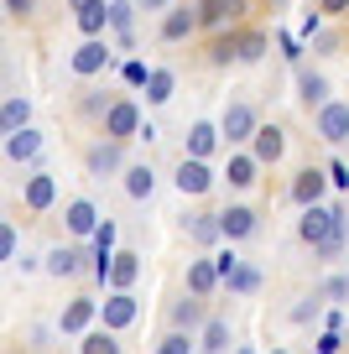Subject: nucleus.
<instances>
[{
    "label": "nucleus",
    "mask_w": 349,
    "mask_h": 354,
    "mask_svg": "<svg viewBox=\"0 0 349 354\" xmlns=\"http://www.w3.org/2000/svg\"><path fill=\"white\" fill-rule=\"evenodd\" d=\"M198 318H204V313H198V302H183V308H177V328H193Z\"/></svg>",
    "instance_id": "35"
},
{
    "label": "nucleus",
    "mask_w": 349,
    "mask_h": 354,
    "mask_svg": "<svg viewBox=\"0 0 349 354\" xmlns=\"http://www.w3.org/2000/svg\"><path fill=\"white\" fill-rule=\"evenodd\" d=\"M115 167H120V141H109V146H94V151H89V172H115Z\"/></svg>",
    "instance_id": "19"
},
{
    "label": "nucleus",
    "mask_w": 349,
    "mask_h": 354,
    "mask_svg": "<svg viewBox=\"0 0 349 354\" xmlns=\"http://www.w3.org/2000/svg\"><path fill=\"white\" fill-rule=\"evenodd\" d=\"M6 11H11V16H26V11H32V0H6Z\"/></svg>",
    "instance_id": "41"
},
{
    "label": "nucleus",
    "mask_w": 349,
    "mask_h": 354,
    "mask_svg": "<svg viewBox=\"0 0 349 354\" xmlns=\"http://www.w3.org/2000/svg\"><path fill=\"white\" fill-rule=\"evenodd\" d=\"M136 271H141V266H136V255H115V266H109V281L125 292V287L136 281Z\"/></svg>",
    "instance_id": "25"
},
{
    "label": "nucleus",
    "mask_w": 349,
    "mask_h": 354,
    "mask_svg": "<svg viewBox=\"0 0 349 354\" xmlns=\"http://www.w3.org/2000/svg\"><path fill=\"white\" fill-rule=\"evenodd\" d=\"M125 78H131V84H146L152 73H146V63H125Z\"/></svg>",
    "instance_id": "39"
},
{
    "label": "nucleus",
    "mask_w": 349,
    "mask_h": 354,
    "mask_svg": "<svg viewBox=\"0 0 349 354\" xmlns=\"http://www.w3.org/2000/svg\"><path fill=\"white\" fill-rule=\"evenodd\" d=\"M297 88H303L307 104H323V94H328V84H323L318 73H303V78H297Z\"/></svg>",
    "instance_id": "31"
},
{
    "label": "nucleus",
    "mask_w": 349,
    "mask_h": 354,
    "mask_svg": "<svg viewBox=\"0 0 349 354\" xmlns=\"http://www.w3.org/2000/svg\"><path fill=\"white\" fill-rule=\"evenodd\" d=\"M344 6H349V0H323V11H344Z\"/></svg>",
    "instance_id": "43"
},
{
    "label": "nucleus",
    "mask_w": 349,
    "mask_h": 354,
    "mask_svg": "<svg viewBox=\"0 0 349 354\" xmlns=\"http://www.w3.org/2000/svg\"><path fill=\"white\" fill-rule=\"evenodd\" d=\"M208 183H214V172H208L198 156H183V167H177V188H183V193H208Z\"/></svg>",
    "instance_id": "5"
},
{
    "label": "nucleus",
    "mask_w": 349,
    "mask_h": 354,
    "mask_svg": "<svg viewBox=\"0 0 349 354\" xmlns=\"http://www.w3.org/2000/svg\"><path fill=\"white\" fill-rule=\"evenodd\" d=\"M131 318H136V297L131 292H115V297L105 302V328H125Z\"/></svg>",
    "instance_id": "7"
},
{
    "label": "nucleus",
    "mask_w": 349,
    "mask_h": 354,
    "mask_svg": "<svg viewBox=\"0 0 349 354\" xmlns=\"http://www.w3.org/2000/svg\"><path fill=\"white\" fill-rule=\"evenodd\" d=\"M219 131H224L229 146H235V141H256V115H251V104H229L224 120H219Z\"/></svg>",
    "instance_id": "2"
},
{
    "label": "nucleus",
    "mask_w": 349,
    "mask_h": 354,
    "mask_svg": "<svg viewBox=\"0 0 349 354\" xmlns=\"http://www.w3.org/2000/svg\"><path fill=\"white\" fill-rule=\"evenodd\" d=\"M105 63H109V53H105V42H94V37H89V42L73 53V73H84V78H89V73H99Z\"/></svg>",
    "instance_id": "6"
},
{
    "label": "nucleus",
    "mask_w": 349,
    "mask_h": 354,
    "mask_svg": "<svg viewBox=\"0 0 349 354\" xmlns=\"http://www.w3.org/2000/svg\"><path fill=\"white\" fill-rule=\"evenodd\" d=\"M89 318H94V302H89V297H78L73 308L63 313V333H84V328H89Z\"/></svg>",
    "instance_id": "21"
},
{
    "label": "nucleus",
    "mask_w": 349,
    "mask_h": 354,
    "mask_svg": "<svg viewBox=\"0 0 349 354\" xmlns=\"http://www.w3.org/2000/svg\"><path fill=\"white\" fill-rule=\"evenodd\" d=\"M188 234H193L198 245H214L219 234H224V224H219V214H198V219H188Z\"/></svg>",
    "instance_id": "16"
},
{
    "label": "nucleus",
    "mask_w": 349,
    "mask_h": 354,
    "mask_svg": "<svg viewBox=\"0 0 349 354\" xmlns=\"http://www.w3.org/2000/svg\"><path fill=\"white\" fill-rule=\"evenodd\" d=\"M292 198L303 203V209H313V203L323 198V172H303V177L292 183Z\"/></svg>",
    "instance_id": "10"
},
{
    "label": "nucleus",
    "mask_w": 349,
    "mask_h": 354,
    "mask_svg": "<svg viewBox=\"0 0 349 354\" xmlns=\"http://www.w3.org/2000/svg\"><path fill=\"white\" fill-rule=\"evenodd\" d=\"M339 219H344V209H303V240H313V245H323L328 234L339 230Z\"/></svg>",
    "instance_id": "1"
},
{
    "label": "nucleus",
    "mask_w": 349,
    "mask_h": 354,
    "mask_svg": "<svg viewBox=\"0 0 349 354\" xmlns=\"http://www.w3.org/2000/svg\"><path fill=\"white\" fill-rule=\"evenodd\" d=\"M146 100H152V104H167V100H172V73H167V68H156V73L146 78Z\"/></svg>",
    "instance_id": "23"
},
{
    "label": "nucleus",
    "mask_w": 349,
    "mask_h": 354,
    "mask_svg": "<svg viewBox=\"0 0 349 354\" xmlns=\"http://www.w3.org/2000/svg\"><path fill=\"white\" fill-rule=\"evenodd\" d=\"M152 188H156L152 167H125V193L131 198H152Z\"/></svg>",
    "instance_id": "17"
},
{
    "label": "nucleus",
    "mask_w": 349,
    "mask_h": 354,
    "mask_svg": "<svg viewBox=\"0 0 349 354\" xmlns=\"http://www.w3.org/2000/svg\"><path fill=\"white\" fill-rule=\"evenodd\" d=\"M334 349H339V328H328L323 339H318V354H334Z\"/></svg>",
    "instance_id": "40"
},
{
    "label": "nucleus",
    "mask_w": 349,
    "mask_h": 354,
    "mask_svg": "<svg viewBox=\"0 0 349 354\" xmlns=\"http://www.w3.org/2000/svg\"><path fill=\"white\" fill-rule=\"evenodd\" d=\"M37 146H42V136H37V131H16V136H6V156H11V162H32Z\"/></svg>",
    "instance_id": "9"
},
{
    "label": "nucleus",
    "mask_w": 349,
    "mask_h": 354,
    "mask_svg": "<svg viewBox=\"0 0 349 354\" xmlns=\"http://www.w3.org/2000/svg\"><path fill=\"white\" fill-rule=\"evenodd\" d=\"M89 6H105V0H73V11H89Z\"/></svg>",
    "instance_id": "42"
},
{
    "label": "nucleus",
    "mask_w": 349,
    "mask_h": 354,
    "mask_svg": "<svg viewBox=\"0 0 349 354\" xmlns=\"http://www.w3.org/2000/svg\"><path fill=\"white\" fill-rule=\"evenodd\" d=\"M276 354H282V349H276Z\"/></svg>",
    "instance_id": "46"
},
{
    "label": "nucleus",
    "mask_w": 349,
    "mask_h": 354,
    "mask_svg": "<svg viewBox=\"0 0 349 354\" xmlns=\"http://www.w3.org/2000/svg\"><path fill=\"white\" fill-rule=\"evenodd\" d=\"M105 131H109V141H125V136H136V131H141V115H136V104H109Z\"/></svg>",
    "instance_id": "4"
},
{
    "label": "nucleus",
    "mask_w": 349,
    "mask_h": 354,
    "mask_svg": "<svg viewBox=\"0 0 349 354\" xmlns=\"http://www.w3.org/2000/svg\"><path fill=\"white\" fill-rule=\"evenodd\" d=\"M162 6H167V0H141V11H162Z\"/></svg>",
    "instance_id": "44"
},
{
    "label": "nucleus",
    "mask_w": 349,
    "mask_h": 354,
    "mask_svg": "<svg viewBox=\"0 0 349 354\" xmlns=\"http://www.w3.org/2000/svg\"><path fill=\"white\" fill-rule=\"evenodd\" d=\"M261 53H266V37H245V42H240V53H235V57H240V63H256Z\"/></svg>",
    "instance_id": "34"
},
{
    "label": "nucleus",
    "mask_w": 349,
    "mask_h": 354,
    "mask_svg": "<svg viewBox=\"0 0 349 354\" xmlns=\"http://www.w3.org/2000/svg\"><path fill=\"white\" fill-rule=\"evenodd\" d=\"M214 281H219V266L214 261H193V266H188V287H193V297L214 292Z\"/></svg>",
    "instance_id": "11"
},
{
    "label": "nucleus",
    "mask_w": 349,
    "mask_h": 354,
    "mask_svg": "<svg viewBox=\"0 0 349 354\" xmlns=\"http://www.w3.org/2000/svg\"><path fill=\"white\" fill-rule=\"evenodd\" d=\"M214 266H219V277H229V271L240 266V255H235V250H224V255H214Z\"/></svg>",
    "instance_id": "37"
},
{
    "label": "nucleus",
    "mask_w": 349,
    "mask_h": 354,
    "mask_svg": "<svg viewBox=\"0 0 349 354\" xmlns=\"http://www.w3.org/2000/svg\"><path fill=\"white\" fill-rule=\"evenodd\" d=\"M94 219H99L94 203H84V198L68 203V230H73V234H94Z\"/></svg>",
    "instance_id": "20"
},
{
    "label": "nucleus",
    "mask_w": 349,
    "mask_h": 354,
    "mask_svg": "<svg viewBox=\"0 0 349 354\" xmlns=\"http://www.w3.org/2000/svg\"><path fill=\"white\" fill-rule=\"evenodd\" d=\"M193 26H198V16H193V11H172V16L162 21V37H167V42H177V37H188Z\"/></svg>",
    "instance_id": "22"
},
{
    "label": "nucleus",
    "mask_w": 349,
    "mask_h": 354,
    "mask_svg": "<svg viewBox=\"0 0 349 354\" xmlns=\"http://www.w3.org/2000/svg\"><path fill=\"white\" fill-rule=\"evenodd\" d=\"M78 26H84L89 37H99L109 26V6H89V11H78Z\"/></svg>",
    "instance_id": "28"
},
{
    "label": "nucleus",
    "mask_w": 349,
    "mask_h": 354,
    "mask_svg": "<svg viewBox=\"0 0 349 354\" xmlns=\"http://www.w3.org/2000/svg\"><path fill=\"white\" fill-rule=\"evenodd\" d=\"M235 354H256V349H235Z\"/></svg>",
    "instance_id": "45"
},
{
    "label": "nucleus",
    "mask_w": 349,
    "mask_h": 354,
    "mask_svg": "<svg viewBox=\"0 0 349 354\" xmlns=\"http://www.w3.org/2000/svg\"><path fill=\"white\" fill-rule=\"evenodd\" d=\"M318 136H323L328 146L349 141V104H323V110H318Z\"/></svg>",
    "instance_id": "3"
},
{
    "label": "nucleus",
    "mask_w": 349,
    "mask_h": 354,
    "mask_svg": "<svg viewBox=\"0 0 349 354\" xmlns=\"http://www.w3.org/2000/svg\"><path fill=\"white\" fill-rule=\"evenodd\" d=\"M224 281H229V292H256L261 287V271H256V266H235Z\"/></svg>",
    "instance_id": "27"
},
{
    "label": "nucleus",
    "mask_w": 349,
    "mask_h": 354,
    "mask_svg": "<svg viewBox=\"0 0 349 354\" xmlns=\"http://www.w3.org/2000/svg\"><path fill=\"white\" fill-rule=\"evenodd\" d=\"M156 354H193V339H188V333H167Z\"/></svg>",
    "instance_id": "33"
},
{
    "label": "nucleus",
    "mask_w": 349,
    "mask_h": 354,
    "mask_svg": "<svg viewBox=\"0 0 349 354\" xmlns=\"http://www.w3.org/2000/svg\"><path fill=\"white\" fill-rule=\"evenodd\" d=\"M287 151V141H282V131H276V125H261V131H256V162H276V156Z\"/></svg>",
    "instance_id": "8"
},
{
    "label": "nucleus",
    "mask_w": 349,
    "mask_h": 354,
    "mask_svg": "<svg viewBox=\"0 0 349 354\" xmlns=\"http://www.w3.org/2000/svg\"><path fill=\"white\" fill-rule=\"evenodd\" d=\"M245 11V0H204V21L219 26V21H235Z\"/></svg>",
    "instance_id": "18"
},
{
    "label": "nucleus",
    "mask_w": 349,
    "mask_h": 354,
    "mask_svg": "<svg viewBox=\"0 0 349 354\" xmlns=\"http://www.w3.org/2000/svg\"><path fill=\"white\" fill-rule=\"evenodd\" d=\"M328 183H339V188H349V167H344V162H334V167H328Z\"/></svg>",
    "instance_id": "38"
},
{
    "label": "nucleus",
    "mask_w": 349,
    "mask_h": 354,
    "mask_svg": "<svg viewBox=\"0 0 349 354\" xmlns=\"http://www.w3.org/2000/svg\"><path fill=\"white\" fill-rule=\"evenodd\" d=\"M84 354H120V344H115V333H109V328H99V333H89V339H84Z\"/></svg>",
    "instance_id": "29"
},
{
    "label": "nucleus",
    "mask_w": 349,
    "mask_h": 354,
    "mask_svg": "<svg viewBox=\"0 0 349 354\" xmlns=\"http://www.w3.org/2000/svg\"><path fill=\"white\" fill-rule=\"evenodd\" d=\"M204 349H208V354H219V349H229V323H219V318H214V323H208V328H204Z\"/></svg>",
    "instance_id": "30"
},
{
    "label": "nucleus",
    "mask_w": 349,
    "mask_h": 354,
    "mask_svg": "<svg viewBox=\"0 0 349 354\" xmlns=\"http://www.w3.org/2000/svg\"><path fill=\"white\" fill-rule=\"evenodd\" d=\"M47 271H53V277H73V271H78V250H68V245H57V250L47 255Z\"/></svg>",
    "instance_id": "24"
},
{
    "label": "nucleus",
    "mask_w": 349,
    "mask_h": 354,
    "mask_svg": "<svg viewBox=\"0 0 349 354\" xmlns=\"http://www.w3.org/2000/svg\"><path fill=\"white\" fill-rule=\"evenodd\" d=\"M256 167H261L256 156H235V162H229V183H235V188H251V183H256Z\"/></svg>",
    "instance_id": "26"
},
{
    "label": "nucleus",
    "mask_w": 349,
    "mask_h": 354,
    "mask_svg": "<svg viewBox=\"0 0 349 354\" xmlns=\"http://www.w3.org/2000/svg\"><path fill=\"white\" fill-rule=\"evenodd\" d=\"M26 115H32V104L26 100H6V110H0V125H6V136H16V131H26Z\"/></svg>",
    "instance_id": "15"
},
{
    "label": "nucleus",
    "mask_w": 349,
    "mask_h": 354,
    "mask_svg": "<svg viewBox=\"0 0 349 354\" xmlns=\"http://www.w3.org/2000/svg\"><path fill=\"white\" fill-rule=\"evenodd\" d=\"M219 136H224V131H214V125H204V120H198L193 131H188V151H193L198 162H204V156L214 151V141H219Z\"/></svg>",
    "instance_id": "14"
},
{
    "label": "nucleus",
    "mask_w": 349,
    "mask_h": 354,
    "mask_svg": "<svg viewBox=\"0 0 349 354\" xmlns=\"http://www.w3.org/2000/svg\"><path fill=\"white\" fill-rule=\"evenodd\" d=\"M57 198V183H53V177H32V183H26V209H47V203H53Z\"/></svg>",
    "instance_id": "13"
},
{
    "label": "nucleus",
    "mask_w": 349,
    "mask_h": 354,
    "mask_svg": "<svg viewBox=\"0 0 349 354\" xmlns=\"http://www.w3.org/2000/svg\"><path fill=\"white\" fill-rule=\"evenodd\" d=\"M219 224H224L229 240H245V234L256 230V214L251 209H224V214H219Z\"/></svg>",
    "instance_id": "12"
},
{
    "label": "nucleus",
    "mask_w": 349,
    "mask_h": 354,
    "mask_svg": "<svg viewBox=\"0 0 349 354\" xmlns=\"http://www.w3.org/2000/svg\"><path fill=\"white\" fill-rule=\"evenodd\" d=\"M0 255H6V261H16V230H11V224L0 230Z\"/></svg>",
    "instance_id": "36"
},
{
    "label": "nucleus",
    "mask_w": 349,
    "mask_h": 354,
    "mask_svg": "<svg viewBox=\"0 0 349 354\" xmlns=\"http://www.w3.org/2000/svg\"><path fill=\"white\" fill-rule=\"evenodd\" d=\"M131 11H136V6H125V0H109V26H115V32H131Z\"/></svg>",
    "instance_id": "32"
}]
</instances>
